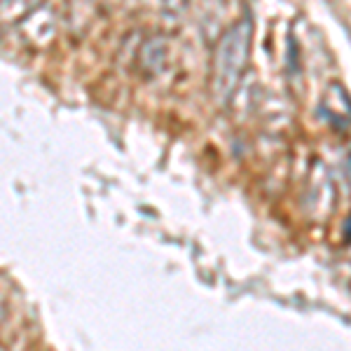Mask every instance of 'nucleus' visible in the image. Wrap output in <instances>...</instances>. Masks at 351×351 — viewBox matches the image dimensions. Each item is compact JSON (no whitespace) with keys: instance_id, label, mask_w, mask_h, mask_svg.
<instances>
[{"instance_id":"obj_1","label":"nucleus","mask_w":351,"mask_h":351,"mask_svg":"<svg viewBox=\"0 0 351 351\" xmlns=\"http://www.w3.org/2000/svg\"><path fill=\"white\" fill-rule=\"evenodd\" d=\"M248 40H251L248 21L230 28L223 40H220L216 49V61H213V89H216V94L225 96L234 89L243 71V64H246Z\"/></svg>"}]
</instances>
